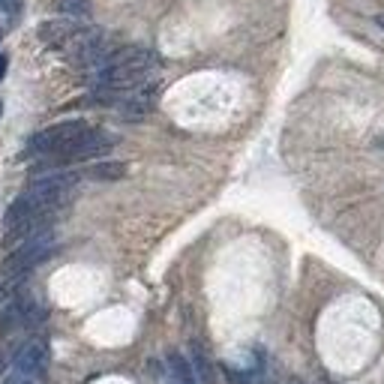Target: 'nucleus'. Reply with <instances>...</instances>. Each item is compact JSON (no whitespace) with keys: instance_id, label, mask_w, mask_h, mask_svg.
I'll return each mask as SVG.
<instances>
[{"instance_id":"6ab92c4d","label":"nucleus","mask_w":384,"mask_h":384,"mask_svg":"<svg viewBox=\"0 0 384 384\" xmlns=\"http://www.w3.org/2000/svg\"><path fill=\"white\" fill-rule=\"evenodd\" d=\"M0 36H4V33H0Z\"/></svg>"},{"instance_id":"ddd939ff","label":"nucleus","mask_w":384,"mask_h":384,"mask_svg":"<svg viewBox=\"0 0 384 384\" xmlns=\"http://www.w3.org/2000/svg\"><path fill=\"white\" fill-rule=\"evenodd\" d=\"M24 276H4L0 279V301H12L16 297V291L21 289Z\"/></svg>"},{"instance_id":"a211bd4d","label":"nucleus","mask_w":384,"mask_h":384,"mask_svg":"<svg viewBox=\"0 0 384 384\" xmlns=\"http://www.w3.org/2000/svg\"><path fill=\"white\" fill-rule=\"evenodd\" d=\"M289 384H303V381H301V378H291V381H289Z\"/></svg>"},{"instance_id":"7ed1b4c3","label":"nucleus","mask_w":384,"mask_h":384,"mask_svg":"<svg viewBox=\"0 0 384 384\" xmlns=\"http://www.w3.org/2000/svg\"><path fill=\"white\" fill-rule=\"evenodd\" d=\"M78 180H81V175H73V172H51V175L36 177L31 187L24 190V195H31L42 210L51 213L54 207H63L69 202V195H73Z\"/></svg>"},{"instance_id":"2eb2a0df","label":"nucleus","mask_w":384,"mask_h":384,"mask_svg":"<svg viewBox=\"0 0 384 384\" xmlns=\"http://www.w3.org/2000/svg\"><path fill=\"white\" fill-rule=\"evenodd\" d=\"M0 9H19V0H0Z\"/></svg>"},{"instance_id":"f3484780","label":"nucleus","mask_w":384,"mask_h":384,"mask_svg":"<svg viewBox=\"0 0 384 384\" xmlns=\"http://www.w3.org/2000/svg\"><path fill=\"white\" fill-rule=\"evenodd\" d=\"M375 24H378L381 31H384V12H378V16H375Z\"/></svg>"},{"instance_id":"f8f14e48","label":"nucleus","mask_w":384,"mask_h":384,"mask_svg":"<svg viewBox=\"0 0 384 384\" xmlns=\"http://www.w3.org/2000/svg\"><path fill=\"white\" fill-rule=\"evenodd\" d=\"M168 373H172L175 384H195V375H192L190 360L183 358V354H177V351L168 354Z\"/></svg>"},{"instance_id":"9b49d317","label":"nucleus","mask_w":384,"mask_h":384,"mask_svg":"<svg viewBox=\"0 0 384 384\" xmlns=\"http://www.w3.org/2000/svg\"><path fill=\"white\" fill-rule=\"evenodd\" d=\"M54 9L61 12V19H73V21H84L90 16V0H54Z\"/></svg>"},{"instance_id":"f257e3e1","label":"nucleus","mask_w":384,"mask_h":384,"mask_svg":"<svg viewBox=\"0 0 384 384\" xmlns=\"http://www.w3.org/2000/svg\"><path fill=\"white\" fill-rule=\"evenodd\" d=\"M54 252H58V237H54V232L46 229V232H39L33 237H27L6 255L4 276H27L33 267H39L42 261H48Z\"/></svg>"},{"instance_id":"20e7f679","label":"nucleus","mask_w":384,"mask_h":384,"mask_svg":"<svg viewBox=\"0 0 384 384\" xmlns=\"http://www.w3.org/2000/svg\"><path fill=\"white\" fill-rule=\"evenodd\" d=\"M88 130H90L88 120H61V123H54V126H48V130L36 133L31 141H27V153L46 160V156L61 153L63 147H69L78 135H84Z\"/></svg>"},{"instance_id":"4468645a","label":"nucleus","mask_w":384,"mask_h":384,"mask_svg":"<svg viewBox=\"0 0 384 384\" xmlns=\"http://www.w3.org/2000/svg\"><path fill=\"white\" fill-rule=\"evenodd\" d=\"M222 375L229 378V384H252V378L247 373H237V369L229 366V363H222Z\"/></svg>"},{"instance_id":"39448f33","label":"nucleus","mask_w":384,"mask_h":384,"mask_svg":"<svg viewBox=\"0 0 384 384\" xmlns=\"http://www.w3.org/2000/svg\"><path fill=\"white\" fill-rule=\"evenodd\" d=\"M111 54V42L105 39V33L99 27H88V31H78L69 39V58L81 69H96L105 58Z\"/></svg>"},{"instance_id":"1a4fd4ad","label":"nucleus","mask_w":384,"mask_h":384,"mask_svg":"<svg viewBox=\"0 0 384 384\" xmlns=\"http://www.w3.org/2000/svg\"><path fill=\"white\" fill-rule=\"evenodd\" d=\"M90 180H103V183H111V180H120L123 175H126V165L123 162H111V160H103V162H96V165H90L88 172Z\"/></svg>"},{"instance_id":"f03ea898","label":"nucleus","mask_w":384,"mask_h":384,"mask_svg":"<svg viewBox=\"0 0 384 384\" xmlns=\"http://www.w3.org/2000/svg\"><path fill=\"white\" fill-rule=\"evenodd\" d=\"M115 145H118V138L111 133L93 130V126H90V130L84 135H78L69 147H63L61 153L46 156L42 165H46V168H58V165H73V162H84V160H96V156H105Z\"/></svg>"},{"instance_id":"dca6fc26","label":"nucleus","mask_w":384,"mask_h":384,"mask_svg":"<svg viewBox=\"0 0 384 384\" xmlns=\"http://www.w3.org/2000/svg\"><path fill=\"white\" fill-rule=\"evenodd\" d=\"M6 66H9V58H6V54H0V78L6 76Z\"/></svg>"},{"instance_id":"0eeeda50","label":"nucleus","mask_w":384,"mask_h":384,"mask_svg":"<svg viewBox=\"0 0 384 384\" xmlns=\"http://www.w3.org/2000/svg\"><path fill=\"white\" fill-rule=\"evenodd\" d=\"M156 96H160V84H141L133 93H126L120 103H118V115L123 120H141L147 118L153 105H156Z\"/></svg>"},{"instance_id":"6e6552de","label":"nucleus","mask_w":384,"mask_h":384,"mask_svg":"<svg viewBox=\"0 0 384 384\" xmlns=\"http://www.w3.org/2000/svg\"><path fill=\"white\" fill-rule=\"evenodd\" d=\"M81 31L78 21L73 19H54V21H46L39 24V39L46 42V46H66L69 39Z\"/></svg>"},{"instance_id":"9d476101","label":"nucleus","mask_w":384,"mask_h":384,"mask_svg":"<svg viewBox=\"0 0 384 384\" xmlns=\"http://www.w3.org/2000/svg\"><path fill=\"white\" fill-rule=\"evenodd\" d=\"M190 366H192V375L198 378V384H213V366L207 360V354L202 351V346L192 343V354H190Z\"/></svg>"},{"instance_id":"423d86ee","label":"nucleus","mask_w":384,"mask_h":384,"mask_svg":"<svg viewBox=\"0 0 384 384\" xmlns=\"http://www.w3.org/2000/svg\"><path fill=\"white\" fill-rule=\"evenodd\" d=\"M48 360H51V354H48L46 339H27V343L16 351V358H12V373H19L31 381H39L46 375Z\"/></svg>"}]
</instances>
